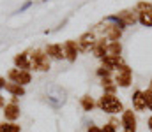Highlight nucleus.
Returning <instances> with one entry per match:
<instances>
[{
	"mask_svg": "<svg viewBox=\"0 0 152 132\" xmlns=\"http://www.w3.org/2000/svg\"><path fill=\"white\" fill-rule=\"evenodd\" d=\"M97 109L106 113L108 116H118L124 113L126 106L124 102L117 97V95H112V93H103L99 99H97Z\"/></svg>",
	"mask_w": 152,
	"mask_h": 132,
	"instance_id": "obj_1",
	"label": "nucleus"
},
{
	"mask_svg": "<svg viewBox=\"0 0 152 132\" xmlns=\"http://www.w3.org/2000/svg\"><path fill=\"white\" fill-rule=\"evenodd\" d=\"M28 58H30V71L48 72L51 69L50 56L46 55L44 49H32V51H28Z\"/></svg>",
	"mask_w": 152,
	"mask_h": 132,
	"instance_id": "obj_2",
	"label": "nucleus"
},
{
	"mask_svg": "<svg viewBox=\"0 0 152 132\" xmlns=\"http://www.w3.org/2000/svg\"><path fill=\"white\" fill-rule=\"evenodd\" d=\"M96 35H97V39H101V41H106V43H115V41H120V35H122V30L120 28H117L115 25L112 23H103V25H99V27H96V30H92Z\"/></svg>",
	"mask_w": 152,
	"mask_h": 132,
	"instance_id": "obj_3",
	"label": "nucleus"
},
{
	"mask_svg": "<svg viewBox=\"0 0 152 132\" xmlns=\"http://www.w3.org/2000/svg\"><path fill=\"white\" fill-rule=\"evenodd\" d=\"M113 81L117 88H129L133 85V69L127 63H122L113 72Z\"/></svg>",
	"mask_w": 152,
	"mask_h": 132,
	"instance_id": "obj_4",
	"label": "nucleus"
},
{
	"mask_svg": "<svg viewBox=\"0 0 152 132\" xmlns=\"http://www.w3.org/2000/svg\"><path fill=\"white\" fill-rule=\"evenodd\" d=\"M32 79L34 78H32V72L30 71H21V69H16V67H12V69L7 71V81H11V83L27 87V85L32 83Z\"/></svg>",
	"mask_w": 152,
	"mask_h": 132,
	"instance_id": "obj_5",
	"label": "nucleus"
},
{
	"mask_svg": "<svg viewBox=\"0 0 152 132\" xmlns=\"http://www.w3.org/2000/svg\"><path fill=\"white\" fill-rule=\"evenodd\" d=\"M120 123L122 132H138V116L133 109H124L120 115Z\"/></svg>",
	"mask_w": 152,
	"mask_h": 132,
	"instance_id": "obj_6",
	"label": "nucleus"
},
{
	"mask_svg": "<svg viewBox=\"0 0 152 132\" xmlns=\"http://www.w3.org/2000/svg\"><path fill=\"white\" fill-rule=\"evenodd\" d=\"M136 12H138V23L143 27H152V4L151 2H138L136 4Z\"/></svg>",
	"mask_w": 152,
	"mask_h": 132,
	"instance_id": "obj_7",
	"label": "nucleus"
},
{
	"mask_svg": "<svg viewBox=\"0 0 152 132\" xmlns=\"http://www.w3.org/2000/svg\"><path fill=\"white\" fill-rule=\"evenodd\" d=\"M96 43H97V35H96L94 32H85V34L80 35V39L76 41V46H78V51H80V53H92Z\"/></svg>",
	"mask_w": 152,
	"mask_h": 132,
	"instance_id": "obj_8",
	"label": "nucleus"
},
{
	"mask_svg": "<svg viewBox=\"0 0 152 132\" xmlns=\"http://www.w3.org/2000/svg\"><path fill=\"white\" fill-rule=\"evenodd\" d=\"M2 116L5 122H18L20 116H21V107L20 104H14V102H5L4 109H2Z\"/></svg>",
	"mask_w": 152,
	"mask_h": 132,
	"instance_id": "obj_9",
	"label": "nucleus"
},
{
	"mask_svg": "<svg viewBox=\"0 0 152 132\" xmlns=\"http://www.w3.org/2000/svg\"><path fill=\"white\" fill-rule=\"evenodd\" d=\"M131 106H133L134 113H136V111H138V113H143V111L147 109L145 97H143V90H140V88L133 90V93H131Z\"/></svg>",
	"mask_w": 152,
	"mask_h": 132,
	"instance_id": "obj_10",
	"label": "nucleus"
},
{
	"mask_svg": "<svg viewBox=\"0 0 152 132\" xmlns=\"http://www.w3.org/2000/svg\"><path fill=\"white\" fill-rule=\"evenodd\" d=\"M117 16L124 21L126 27H133L134 23H138V12H136V9H124Z\"/></svg>",
	"mask_w": 152,
	"mask_h": 132,
	"instance_id": "obj_11",
	"label": "nucleus"
},
{
	"mask_svg": "<svg viewBox=\"0 0 152 132\" xmlns=\"http://www.w3.org/2000/svg\"><path fill=\"white\" fill-rule=\"evenodd\" d=\"M62 48H64V58L67 60V62H76V58H78V46H76V41H66V43L62 44Z\"/></svg>",
	"mask_w": 152,
	"mask_h": 132,
	"instance_id": "obj_12",
	"label": "nucleus"
},
{
	"mask_svg": "<svg viewBox=\"0 0 152 132\" xmlns=\"http://www.w3.org/2000/svg\"><path fill=\"white\" fill-rule=\"evenodd\" d=\"M64 99H66L64 90H60L58 87H51L50 88V92H48V100H50L55 107H58V106L64 102Z\"/></svg>",
	"mask_w": 152,
	"mask_h": 132,
	"instance_id": "obj_13",
	"label": "nucleus"
},
{
	"mask_svg": "<svg viewBox=\"0 0 152 132\" xmlns=\"http://www.w3.org/2000/svg\"><path fill=\"white\" fill-rule=\"evenodd\" d=\"M80 107H81L83 113H90V111H94V109L97 107V100H96L92 95L85 93V95L80 97Z\"/></svg>",
	"mask_w": 152,
	"mask_h": 132,
	"instance_id": "obj_14",
	"label": "nucleus"
},
{
	"mask_svg": "<svg viewBox=\"0 0 152 132\" xmlns=\"http://www.w3.org/2000/svg\"><path fill=\"white\" fill-rule=\"evenodd\" d=\"M14 67L16 69H21V71H30V58H28V51H23V53H18L14 56Z\"/></svg>",
	"mask_w": 152,
	"mask_h": 132,
	"instance_id": "obj_15",
	"label": "nucleus"
},
{
	"mask_svg": "<svg viewBox=\"0 0 152 132\" xmlns=\"http://www.w3.org/2000/svg\"><path fill=\"white\" fill-rule=\"evenodd\" d=\"M44 51H46V55L50 56V60H51V58H53V60H62V58H64V48H62V44H57V43L48 44Z\"/></svg>",
	"mask_w": 152,
	"mask_h": 132,
	"instance_id": "obj_16",
	"label": "nucleus"
},
{
	"mask_svg": "<svg viewBox=\"0 0 152 132\" xmlns=\"http://www.w3.org/2000/svg\"><path fill=\"white\" fill-rule=\"evenodd\" d=\"M101 129H103V132H122L120 118H118V116H110L108 122H106Z\"/></svg>",
	"mask_w": 152,
	"mask_h": 132,
	"instance_id": "obj_17",
	"label": "nucleus"
},
{
	"mask_svg": "<svg viewBox=\"0 0 152 132\" xmlns=\"http://www.w3.org/2000/svg\"><path fill=\"white\" fill-rule=\"evenodd\" d=\"M11 97H23L25 95V87H21V85H16V83H11V81H7L5 83V88H4Z\"/></svg>",
	"mask_w": 152,
	"mask_h": 132,
	"instance_id": "obj_18",
	"label": "nucleus"
},
{
	"mask_svg": "<svg viewBox=\"0 0 152 132\" xmlns=\"http://www.w3.org/2000/svg\"><path fill=\"white\" fill-rule=\"evenodd\" d=\"M106 46H108V43L106 41H101V39H97V43H96V46H94V49H92V55L96 56V58H104L106 56Z\"/></svg>",
	"mask_w": 152,
	"mask_h": 132,
	"instance_id": "obj_19",
	"label": "nucleus"
},
{
	"mask_svg": "<svg viewBox=\"0 0 152 132\" xmlns=\"http://www.w3.org/2000/svg\"><path fill=\"white\" fill-rule=\"evenodd\" d=\"M101 88H103V93L117 95V85H115L113 78H104V79H101Z\"/></svg>",
	"mask_w": 152,
	"mask_h": 132,
	"instance_id": "obj_20",
	"label": "nucleus"
},
{
	"mask_svg": "<svg viewBox=\"0 0 152 132\" xmlns=\"http://www.w3.org/2000/svg\"><path fill=\"white\" fill-rule=\"evenodd\" d=\"M0 132H21V125L18 122H0Z\"/></svg>",
	"mask_w": 152,
	"mask_h": 132,
	"instance_id": "obj_21",
	"label": "nucleus"
},
{
	"mask_svg": "<svg viewBox=\"0 0 152 132\" xmlns=\"http://www.w3.org/2000/svg\"><path fill=\"white\" fill-rule=\"evenodd\" d=\"M106 56H122V44L118 41L108 43V46H106Z\"/></svg>",
	"mask_w": 152,
	"mask_h": 132,
	"instance_id": "obj_22",
	"label": "nucleus"
},
{
	"mask_svg": "<svg viewBox=\"0 0 152 132\" xmlns=\"http://www.w3.org/2000/svg\"><path fill=\"white\" fill-rule=\"evenodd\" d=\"M104 21H106V23H112V25H115V27H117V28H120V30H124V28H126L124 21H122L117 14H113V16H106V18H104Z\"/></svg>",
	"mask_w": 152,
	"mask_h": 132,
	"instance_id": "obj_23",
	"label": "nucleus"
},
{
	"mask_svg": "<svg viewBox=\"0 0 152 132\" xmlns=\"http://www.w3.org/2000/svg\"><path fill=\"white\" fill-rule=\"evenodd\" d=\"M96 74H97V78H101V79H104V78H113V72L112 71H108L106 67H99L97 71H96Z\"/></svg>",
	"mask_w": 152,
	"mask_h": 132,
	"instance_id": "obj_24",
	"label": "nucleus"
},
{
	"mask_svg": "<svg viewBox=\"0 0 152 132\" xmlns=\"http://www.w3.org/2000/svg\"><path fill=\"white\" fill-rule=\"evenodd\" d=\"M143 97H145V104H147V109L152 113V90L151 88H147V90H143Z\"/></svg>",
	"mask_w": 152,
	"mask_h": 132,
	"instance_id": "obj_25",
	"label": "nucleus"
},
{
	"mask_svg": "<svg viewBox=\"0 0 152 132\" xmlns=\"http://www.w3.org/2000/svg\"><path fill=\"white\" fill-rule=\"evenodd\" d=\"M87 132H103V129H101V125H96V123H90V125L87 127Z\"/></svg>",
	"mask_w": 152,
	"mask_h": 132,
	"instance_id": "obj_26",
	"label": "nucleus"
},
{
	"mask_svg": "<svg viewBox=\"0 0 152 132\" xmlns=\"http://www.w3.org/2000/svg\"><path fill=\"white\" fill-rule=\"evenodd\" d=\"M32 4H34V2H32V0H28V2H25V4H23V5H21V7H20V11H18V12H23V11H27V9H28V7H30V5H32Z\"/></svg>",
	"mask_w": 152,
	"mask_h": 132,
	"instance_id": "obj_27",
	"label": "nucleus"
},
{
	"mask_svg": "<svg viewBox=\"0 0 152 132\" xmlns=\"http://www.w3.org/2000/svg\"><path fill=\"white\" fill-rule=\"evenodd\" d=\"M5 83H7V79L0 76V90H4V88H5Z\"/></svg>",
	"mask_w": 152,
	"mask_h": 132,
	"instance_id": "obj_28",
	"label": "nucleus"
},
{
	"mask_svg": "<svg viewBox=\"0 0 152 132\" xmlns=\"http://www.w3.org/2000/svg\"><path fill=\"white\" fill-rule=\"evenodd\" d=\"M147 129L152 132V115L149 116V118H147Z\"/></svg>",
	"mask_w": 152,
	"mask_h": 132,
	"instance_id": "obj_29",
	"label": "nucleus"
},
{
	"mask_svg": "<svg viewBox=\"0 0 152 132\" xmlns=\"http://www.w3.org/2000/svg\"><path fill=\"white\" fill-rule=\"evenodd\" d=\"M4 106H5V97L0 93V109H4Z\"/></svg>",
	"mask_w": 152,
	"mask_h": 132,
	"instance_id": "obj_30",
	"label": "nucleus"
},
{
	"mask_svg": "<svg viewBox=\"0 0 152 132\" xmlns=\"http://www.w3.org/2000/svg\"><path fill=\"white\" fill-rule=\"evenodd\" d=\"M149 88H151V90H152V79H151V83H149Z\"/></svg>",
	"mask_w": 152,
	"mask_h": 132,
	"instance_id": "obj_31",
	"label": "nucleus"
}]
</instances>
